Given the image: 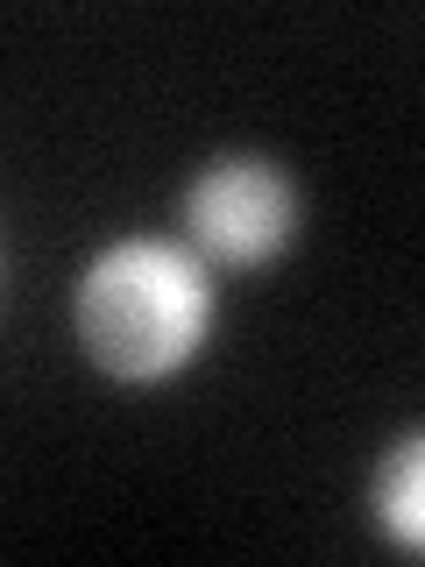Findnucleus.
I'll list each match as a JSON object with an SVG mask.
<instances>
[{
	"mask_svg": "<svg viewBox=\"0 0 425 567\" xmlns=\"http://www.w3.org/2000/svg\"><path fill=\"white\" fill-rule=\"evenodd\" d=\"M212 270L185 241L128 235L100 248L71 298V327L100 377L114 383H170L212 341Z\"/></svg>",
	"mask_w": 425,
	"mask_h": 567,
	"instance_id": "obj_1",
	"label": "nucleus"
},
{
	"mask_svg": "<svg viewBox=\"0 0 425 567\" xmlns=\"http://www.w3.org/2000/svg\"><path fill=\"white\" fill-rule=\"evenodd\" d=\"M376 525H383V539L397 546V554H425V440L418 433H404L397 447L383 454V468H376Z\"/></svg>",
	"mask_w": 425,
	"mask_h": 567,
	"instance_id": "obj_3",
	"label": "nucleus"
},
{
	"mask_svg": "<svg viewBox=\"0 0 425 567\" xmlns=\"http://www.w3.org/2000/svg\"><path fill=\"white\" fill-rule=\"evenodd\" d=\"M177 220L206 270H270L298 241V185L270 156H220L185 185Z\"/></svg>",
	"mask_w": 425,
	"mask_h": 567,
	"instance_id": "obj_2",
	"label": "nucleus"
}]
</instances>
